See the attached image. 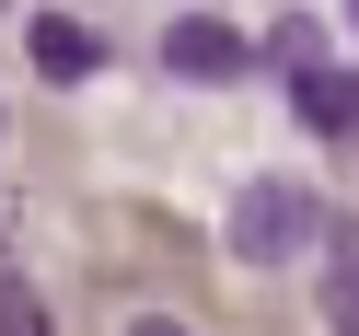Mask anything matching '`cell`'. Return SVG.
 Returning a JSON list of instances; mask_svg holds the SVG:
<instances>
[{
    "mask_svg": "<svg viewBox=\"0 0 359 336\" xmlns=\"http://www.w3.org/2000/svg\"><path fill=\"white\" fill-rule=\"evenodd\" d=\"M313 58H325V24H313V12H278V35H266V70H313Z\"/></svg>",
    "mask_w": 359,
    "mask_h": 336,
    "instance_id": "5b68a950",
    "label": "cell"
},
{
    "mask_svg": "<svg viewBox=\"0 0 359 336\" xmlns=\"http://www.w3.org/2000/svg\"><path fill=\"white\" fill-rule=\"evenodd\" d=\"M128 336H197V325H174V313H140V325H128Z\"/></svg>",
    "mask_w": 359,
    "mask_h": 336,
    "instance_id": "ba28073f",
    "label": "cell"
},
{
    "mask_svg": "<svg viewBox=\"0 0 359 336\" xmlns=\"http://www.w3.org/2000/svg\"><path fill=\"white\" fill-rule=\"evenodd\" d=\"M24 58L58 81V93H70V81H93V70H104V35H93V24H70V12H35V24H24Z\"/></svg>",
    "mask_w": 359,
    "mask_h": 336,
    "instance_id": "3957f363",
    "label": "cell"
},
{
    "mask_svg": "<svg viewBox=\"0 0 359 336\" xmlns=\"http://www.w3.org/2000/svg\"><path fill=\"white\" fill-rule=\"evenodd\" d=\"M0 336H47V302H35L24 278H0Z\"/></svg>",
    "mask_w": 359,
    "mask_h": 336,
    "instance_id": "8992f818",
    "label": "cell"
},
{
    "mask_svg": "<svg viewBox=\"0 0 359 336\" xmlns=\"http://www.w3.org/2000/svg\"><path fill=\"white\" fill-rule=\"evenodd\" d=\"M313 232H325V209H313V186H290V174H255V186L232 197V255L243 267H290Z\"/></svg>",
    "mask_w": 359,
    "mask_h": 336,
    "instance_id": "6da1fadb",
    "label": "cell"
},
{
    "mask_svg": "<svg viewBox=\"0 0 359 336\" xmlns=\"http://www.w3.org/2000/svg\"><path fill=\"white\" fill-rule=\"evenodd\" d=\"M348 24H359V0H348Z\"/></svg>",
    "mask_w": 359,
    "mask_h": 336,
    "instance_id": "9c48e42d",
    "label": "cell"
},
{
    "mask_svg": "<svg viewBox=\"0 0 359 336\" xmlns=\"http://www.w3.org/2000/svg\"><path fill=\"white\" fill-rule=\"evenodd\" d=\"M348 140H359V116H348Z\"/></svg>",
    "mask_w": 359,
    "mask_h": 336,
    "instance_id": "30bf717a",
    "label": "cell"
},
{
    "mask_svg": "<svg viewBox=\"0 0 359 336\" xmlns=\"http://www.w3.org/2000/svg\"><path fill=\"white\" fill-rule=\"evenodd\" d=\"M163 70L209 93V81H243V70H255V47H243L220 12H174V24H163Z\"/></svg>",
    "mask_w": 359,
    "mask_h": 336,
    "instance_id": "7a4b0ae2",
    "label": "cell"
},
{
    "mask_svg": "<svg viewBox=\"0 0 359 336\" xmlns=\"http://www.w3.org/2000/svg\"><path fill=\"white\" fill-rule=\"evenodd\" d=\"M290 93H302V116L325 128V140H348V116H359V70H325V58H313V70H290Z\"/></svg>",
    "mask_w": 359,
    "mask_h": 336,
    "instance_id": "277c9868",
    "label": "cell"
},
{
    "mask_svg": "<svg viewBox=\"0 0 359 336\" xmlns=\"http://www.w3.org/2000/svg\"><path fill=\"white\" fill-rule=\"evenodd\" d=\"M325 313H336V336H359V267H336V278H325Z\"/></svg>",
    "mask_w": 359,
    "mask_h": 336,
    "instance_id": "52a82bcc",
    "label": "cell"
}]
</instances>
